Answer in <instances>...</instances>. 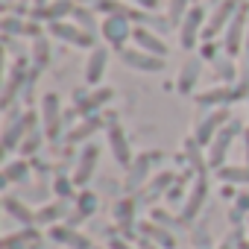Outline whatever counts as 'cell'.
<instances>
[{
  "instance_id": "6da1fadb",
  "label": "cell",
  "mask_w": 249,
  "mask_h": 249,
  "mask_svg": "<svg viewBox=\"0 0 249 249\" xmlns=\"http://www.w3.org/2000/svg\"><path fill=\"white\" fill-rule=\"evenodd\" d=\"M36 111H18V108H9L6 111V123H3V153H12L21 147V141L36 129Z\"/></svg>"
},
{
  "instance_id": "7a4b0ae2",
  "label": "cell",
  "mask_w": 249,
  "mask_h": 249,
  "mask_svg": "<svg viewBox=\"0 0 249 249\" xmlns=\"http://www.w3.org/2000/svg\"><path fill=\"white\" fill-rule=\"evenodd\" d=\"M237 135H243L240 120H229L226 126L217 132V138L211 141V147H208V153H205L208 167H214V170L226 167V156H229V150H231V144H234V138H237Z\"/></svg>"
},
{
  "instance_id": "3957f363",
  "label": "cell",
  "mask_w": 249,
  "mask_h": 249,
  "mask_svg": "<svg viewBox=\"0 0 249 249\" xmlns=\"http://www.w3.org/2000/svg\"><path fill=\"white\" fill-rule=\"evenodd\" d=\"M246 33H249V3H243L240 12L226 27V33H223V53L234 59L240 50H246Z\"/></svg>"
},
{
  "instance_id": "277c9868",
  "label": "cell",
  "mask_w": 249,
  "mask_h": 249,
  "mask_svg": "<svg viewBox=\"0 0 249 249\" xmlns=\"http://www.w3.org/2000/svg\"><path fill=\"white\" fill-rule=\"evenodd\" d=\"M100 33L114 50H123L126 41H132L135 27H132V18H126V15H106L103 24H100Z\"/></svg>"
},
{
  "instance_id": "5b68a950",
  "label": "cell",
  "mask_w": 249,
  "mask_h": 249,
  "mask_svg": "<svg viewBox=\"0 0 249 249\" xmlns=\"http://www.w3.org/2000/svg\"><path fill=\"white\" fill-rule=\"evenodd\" d=\"M231 117H229V108H211V111H205L199 120H196V126H194V138H196V144L199 147H211V141L217 138V132L226 126Z\"/></svg>"
},
{
  "instance_id": "8992f818",
  "label": "cell",
  "mask_w": 249,
  "mask_h": 249,
  "mask_svg": "<svg viewBox=\"0 0 249 249\" xmlns=\"http://www.w3.org/2000/svg\"><path fill=\"white\" fill-rule=\"evenodd\" d=\"M246 3V0H220V3L214 6V12L208 15V24H205V30H202V38H214V36H220V33H226V27L231 24V18L240 12V6Z\"/></svg>"
},
{
  "instance_id": "52a82bcc",
  "label": "cell",
  "mask_w": 249,
  "mask_h": 249,
  "mask_svg": "<svg viewBox=\"0 0 249 249\" xmlns=\"http://www.w3.org/2000/svg\"><path fill=\"white\" fill-rule=\"evenodd\" d=\"M205 24H208L205 6H199V3L191 6L188 15H185V21L179 24V44H182L185 50H194L196 41H199V36H202V30H205Z\"/></svg>"
},
{
  "instance_id": "ba28073f",
  "label": "cell",
  "mask_w": 249,
  "mask_h": 249,
  "mask_svg": "<svg viewBox=\"0 0 249 249\" xmlns=\"http://www.w3.org/2000/svg\"><path fill=\"white\" fill-rule=\"evenodd\" d=\"M106 138H108V150H111V159L120 164V167H129L135 159H132V147H129V138H126V132H123V126L114 120V117H108L106 120Z\"/></svg>"
},
{
  "instance_id": "9c48e42d",
  "label": "cell",
  "mask_w": 249,
  "mask_h": 249,
  "mask_svg": "<svg viewBox=\"0 0 249 249\" xmlns=\"http://www.w3.org/2000/svg\"><path fill=\"white\" fill-rule=\"evenodd\" d=\"M62 126H65L62 123V100L56 91H50L41 97V129H44L47 141H56L62 135Z\"/></svg>"
},
{
  "instance_id": "30bf717a",
  "label": "cell",
  "mask_w": 249,
  "mask_h": 249,
  "mask_svg": "<svg viewBox=\"0 0 249 249\" xmlns=\"http://www.w3.org/2000/svg\"><path fill=\"white\" fill-rule=\"evenodd\" d=\"M117 56H120V62L126 68L141 71V73H161L164 71V59L153 56V53H147L141 47H123V50H117Z\"/></svg>"
},
{
  "instance_id": "8fae6325",
  "label": "cell",
  "mask_w": 249,
  "mask_h": 249,
  "mask_svg": "<svg viewBox=\"0 0 249 249\" xmlns=\"http://www.w3.org/2000/svg\"><path fill=\"white\" fill-rule=\"evenodd\" d=\"M111 100H114V88H108V85H97L91 91H79L76 94V114H82V117L100 114Z\"/></svg>"
},
{
  "instance_id": "7c38bea8",
  "label": "cell",
  "mask_w": 249,
  "mask_h": 249,
  "mask_svg": "<svg viewBox=\"0 0 249 249\" xmlns=\"http://www.w3.org/2000/svg\"><path fill=\"white\" fill-rule=\"evenodd\" d=\"M205 199H208V176H205V173H199V176L194 179V185H191V191H188L185 202H182L179 220H182V223L196 220V217H199V211H202V205H205Z\"/></svg>"
},
{
  "instance_id": "4fadbf2b",
  "label": "cell",
  "mask_w": 249,
  "mask_h": 249,
  "mask_svg": "<svg viewBox=\"0 0 249 249\" xmlns=\"http://www.w3.org/2000/svg\"><path fill=\"white\" fill-rule=\"evenodd\" d=\"M50 36L65 41V44H73V47H85V50H94V36L85 33L76 21H56L50 24Z\"/></svg>"
},
{
  "instance_id": "5bb4252c",
  "label": "cell",
  "mask_w": 249,
  "mask_h": 249,
  "mask_svg": "<svg viewBox=\"0 0 249 249\" xmlns=\"http://www.w3.org/2000/svg\"><path fill=\"white\" fill-rule=\"evenodd\" d=\"M159 159H161V153H144V156H138L126 167V191H141L150 182V170H153V164Z\"/></svg>"
},
{
  "instance_id": "9a60e30c",
  "label": "cell",
  "mask_w": 249,
  "mask_h": 249,
  "mask_svg": "<svg viewBox=\"0 0 249 249\" xmlns=\"http://www.w3.org/2000/svg\"><path fill=\"white\" fill-rule=\"evenodd\" d=\"M50 240H56V243H62V246H68V249H94L91 237L82 234L79 229H73L71 223H56V226H50Z\"/></svg>"
},
{
  "instance_id": "2e32d148",
  "label": "cell",
  "mask_w": 249,
  "mask_h": 249,
  "mask_svg": "<svg viewBox=\"0 0 249 249\" xmlns=\"http://www.w3.org/2000/svg\"><path fill=\"white\" fill-rule=\"evenodd\" d=\"M97 161H100V147H97V144H85V147H82V153H79L76 170H73V182H76L79 188H85V185L94 179Z\"/></svg>"
},
{
  "instance_id": "e0dca14e",
  "label": "cell",
  "mask_w": 249,
  "mask_h": 249,
  "mask_svg": "<svg viewBox=\"0 0 249 249\" xmlns=\"http://www.w3.org/2000/svg\"><path fill=\"white\" fill-rule=\"evenodd\" d=\"M111 217H114V223H117V229L123 234H132V229L138 226V202L132 196L117 199L114 208H111Z\"/></svg>"
},
{
  "instance_id": "ac0fdd59",
  "label": "cell",
  "mask_w": 249,
  "mask_h": 249,
  "mask_svg": "<svg viewBox=\"0 0 249 249\" xmlns=\"http://www.w3.org/2000/svg\"><path fill=\"white\" fill-rule=\"evenodd\" d=\"M199 76H202V59H196V56L185 59V65L179 68V76H176V91H179L182 97L194 94V88H196Z\"/></svg>"
},
{
  "instance_id": "d6986e66",
  "label": "cell",
  "mask_w": 249,
  "mask_h": 249,
  "mask_svg": "<svg viewBox=\"0 0 249 249\" xmlns=\"http://www.w3.org/2000/svg\"><path fill=\"white\" fill-rule=\"evenodd\" d=\"M106 68H108V50L106 47H94L85 59V82L91 88H97L106 76Z\"/></svg>"
},
{
  "instance_id": "ffe728a7",
  "label": "cell",
  "mask_w": 249,
  "mask_h": 249,
  "mask_svg": "<svg viewBox=\"0 0 249 249\" xmlns=\"http://www.w3.org/2000/svg\"><path fill=\"white\" fill-rule=\"evenodd\" d=\"M132 41L141 47V50H147V53H153V56H161V59H167V41L156 33V30H150V27H135V36H132Z\"/></svg>"
},
{
  "instance_id": "44dd1931",
  "label": "cell",
  "mask_w": 249,
  "mask_h": 249,
  "mask_svg": "<svg viewBox=\"0 0 249 249\" xmlns=\"http://www.w3.org/2000/svg\"><path fill=\"white\" fill-rule=\"evenodd\" d=\"M97 205H100L97 194H94V191H88V188H82V191L73 196V217H68V223H71V226H76V223H82V220L94 217V214H97Z\"/></svg>"
},
{
  "instance_id": "7402d4cb",
  "label": "cell",
  "mask_w": 249,
  "mask_h": 249,
  "mask_svg": "<svg viewBox=\"0 0 249 249\" xmlns=\"http://www.w3.org/2000/svg\"><path fill=\"white\" fill-rule=\"evenodd\" d=\"M138 231H141V237L159 243L161 249H176V234H173L167 226L156 223V220H144V223H138Z\"/></svg>"
},
{
  "instance_id": "603a6c76",
  "label": "cell",
  "mask_w": 249,
  "mask_h": 249,
  "mask_svg": "<svg viewBox=\"0 0 249 249\" xmlns=\"http://www.w3.org/2000/svg\"><path fill=\"white\" fill-rule=\"evenodd\" d=\"M73 12H76V3H73V0H53V3L36 9V18H38V21H47V24H56V21L73 18Z\"/></svg>"
},
{
  "instance_id": "cb8c5ba5",
  "label": "cell",
  "mask_w": 249,
  "mask_h": 249,
  "mask_svg": "<svg viewBox=\"0 0 249 249\" xmlns=\"http://www.w3.org/2000/svg\"><path fill=\"white\" fill-rule=\"evenodd\" d=\"M103 123H106V120H103L100 114H91V117H85L82 123H76V126L68 132V141H71V144H85L88 138H94V135L103 129Z\"/></svg>"
},
{
  "instance_id": "d4e9b609",
  "label": "cell",
  "mask_w": 249,
  "mask_h": 249,
  "mask_svg": "<svg viewBox=\"0 0 249 249\" xmlns=\"http://www.w3.org/2000/svg\"><path fill=\"white\" fill-rule=\"evenodd\" d=\"M3 208H6V214L15 217L21 226H36V211H33L24 199H18V196H3Z\"/></svg>"
},
{
  "instance_id": "484cf974",
  "label": "cell",
  "mask_w": 249,
  "mask_h": 249,
  "mask_svg": "<svg viewBox=\"0 0 249 249\" xmlns=\"http://www.w3.org/2000/svg\"><path fill=\"white\" fill-rule=\"evenodd\" d=\"M27 82H30V76H24V71H12V73L6 76V85H3V108H6V111L12 108L18 91H24Z\"/></svg>"
},
{
  "instance_id": "4316f807",
  "label": "cell",
  "mask_w": 249,
  "mask_h": 249,
  "mask_svg": "<svg viewBox=\"0 0 249 249\" xmlns=\"http://www.w3.org/2000/svg\"><path fill=\"white\" fill-rule=\"evenodd\" d=\"M27 179H30V161L27 159L6 161V167H3V185H24Z\"/></svg>"
},
{
  "instance_id": "83f0119b",
  "label": "cell",
  "mask_w": 249,
  "mask_h": 249,
  "mask_svg": "<svg viewBox=\"0 0 249 249\" xmlns=\"http://www.w3.org/2000/svg\"><path fill=\"white\" fill-rule=\"evenodd\" d=\"M65 214H68V205H65L62 199H59V202H50V205H41V208L36 211V226H44V223H47V226H56Z\"/></svg>"
},
{
  "instance_id": "f1b7e54d",
  "label": "cell",
  "mask_w": 249,
  "mask_h": 249,
  "mask_svg": "<svg viewBox=\"0 0 249 249\" xmlns=\"http://www.w3.org/2000/svg\"><path fill=\"white\" fill-rule=\"evenodd\" d=\"M36 240H38V229H36V226H24L21 231H15V234H6V237H3V249H15V246L36 243Z\"/></svg>"
},
{
  "instance_id": "f546056e",
  "label": "cell",
  "mask_w": 249,
  "mask_h": 249,
  "mask_svg": "<svg viewBox=\"0 0 249 249\" xmlns=\"http://www.w3.org/2000/svg\"><path fill=\"white\" fill-rule=\"evenodd\" d=\"M217 176H220L226 185H249V164H240V167H220Z\"/></svg>"
},
{
  "instance_id": "4dcf8cb0",
  "label": "cell",
  "mask_w": 249,
  "mask_h": 249,
  "mask_svg": "<svg viewBox=\"0 0 249 249\" xmlns=\"http://www.w3.org/2000/svg\"><path fill=\"white\" fill-rule=\"evenodd\" d=\"M185 156H188V161H191V167H194L196 173H205L208 159H202V147L196 144V138H188V141H185Z\"/></svg>"
},
{
  "instance_id": "1f68e13d",
  "label": "cell",
  "mask_w": 249,
  "mask_h": 249,
  "mask_svg": "<svg viewBox=\"0 0 249 249\" xmlns=\"http://www.w3.org/2000/svg\"><path fill=\"white\" fill-rule=\"evenodd\" d=\"M50 53H53V47H50L47 36L33 38V59H36V68H47V65H50Z\"/></svg>"
},
{
  "instance_id": "d6a6232c",
  "label": "cell",
  "mask_w": 249,
  "mask_h": 249,
  "mask_svg": "<svg viewBox=\"0 0 249 249\" xmlns=\"http://www.w3.org/2000/svg\"><path fill=\"white\" fill-rule=\"evenodd\" d=\"M214 71H217V79L223 85H231L237 79V68H234V59L226 56V59H214Z\"/></svg>"
},
{
  "instance_id": "836d02e7",
  "label": "cell",
  "mask_w": 249,
  "mask_h": 249,
  "mask_svg": "<svg viewBox=\"0 0 249 249\" xmlns=\"http://www.w3.org/2000/svg\"><path fill=\"white\" fill-rule=\"evenodd\" d=\"M44 138H47V135H44V129H33V132L21 141V147H18V150H21V159L36 156V153L41 150V141H44Z\"/></svg>"
},
{
  "instance_id": "e575fe53",
  "label": "cell",
  "mask_w": 249,
  "mask_h": 249,
  "mask_svg": "<svg viewBox=\"0 0 249 249\" xmlns=\"http://www.w3.org/2000/svg\"><path fill=\"white\" fill-rule=\"evenodd\" d=\"M97 9H88V6H76V12H73V21L85 30V33H97V15H94Z\"/></svg>"
},
{
  "instance_id": "d590c367",
  "label": "cell",
  "mask_w": 249,
  "mask_h": 249,
  "mask_svg": "<svg viewBox=\"0 0 249 249\" xmlns=\"http://www.w3.org/2000/svg\"><path fill=\"white\" fill-rule=\"evenodd\" d=\"M188 0H167V21L173 24V27H179L182 21H185V15H188Z\"/></svg>"
},
{
  "instance_id": "8d00e7d4",
  "label": "cell",
  "mask_w": 249,
  "mask_h": 249,
  "mask_svg": "<svg viewBox=\"0 0 249 249\" xmlns=\"http://www.w3.org/2000/svg\"><path fill=\"white\" fill-rule=\"evenodd\" d=\"M173 179H176L173 173H159V176L150 182V188H147V196H144V199H156L161 191H167V188L173 185Z\"/></svg>"
},
{
  "instance_id": "74e56055",
  "label": "cell",
  "mask_w": 249,
  "mask_h": 249,
  "mask_svg": "<svg viewBox=\"0 0 249 249\" xmlns=\"http://www.w3.org/2000/svg\"><path fill=\"white\" fill-rule=\"evenodd\" d=\"M73 185H76V182H73L71 176H56V179H53V194H56L62 202H68L71 196H76V194H73Z\"/></svg>"
},
{
  "instance_id": "f35d334b",
  "label": "cell",
  "mask_w": 249,
  "mask_h": 249,
  "mask_svg": "<svg viewBox=\"0 0 249 249\" xmlns=\"http://www.w3.org/2000/svg\"><path fill=\"white\" fill-rule=\"evenodd\" d=\"M153 220H156V223H161V226H167L170 231L182 223V220H170V214H167V211H161V208H156V211H153Z\"/></svg>"
},
{
  "instance_id": "ab89813d",
  "label": "cell",
  "mask_w": 249,
  "mask_h": 249,
  "mask_svg": "<svg viewBox=\"0 0 249 249\" xmlns=\"http://www.w3.org/2000/svg\"><path fill=\"white\" fill-rule=\"evenodd\" d=\"M234 211L243 214V217L249 214V194H237V196H234Z\"/></svg>"
},
{
  "instance_id": "60d3db41",
  "label": "cell",
  "mask_w": 249,
  "mask_h": 249,
  "mask_svg": "<svg viewBox=\"0 0 249 249\" xmlns=\"http://www.w3.org/2000/svg\"><path fill=\"white\" fill-rule=\"evenodd\" d=\"M108 249H135V246H129L126 237H111L108 240Z\"/></svg>"
},
{
  "instance_id": "b9f144b4",
  "label": "cell",
  "mask_w": 249,
  "mask_h": 249,
  "mask_svg": "<svg viewBox=\"0 0 249 249\" xmlns=\"http://www.w3.org/2000/svg\"><path fill=\"white\" fill-rule=\"evenodd\" d=\"M202 59H211V62L217 59V47H214V41H205V44H202Z\"/></svg>"
},
{
  "instance_id": "7bdbcfd3",
  "label": "cell",
  "mask_w": 249,
  "mask_h": 249,
  "mask_svg": "<svg viewBox=\"0 0 249 249\" xmlns=\"http://www.w3.org/2000/svg\"><path fill=\"white\" fill-rule=\"evenodd\" d=\"M135 3L144 9V12H156L159 9V3H161V0H135Z\"/></svg>"
},
{
  "instance_id": "ee69618b",
  "label": "cell",
  "mask_w": 249,
  "mask_h": 249,
  "mask_svg": "<svg viewBox=\"0 0 249 249\" xmlns=\"http://www.w3.org/2000/svg\"><path fill=\"white\" fill-rule=\"evenodd\" d=\"M138 249H161V246L153 243V240H147V237H141V240H138Z\"/></svg>"
},
{
  "instance_id": "f6af8a7d",
  "label": "cell",
  "mask_w": 249,
  "mask_h": 249,
  "mask_svg": "<svg viewBox=\"0 0 249 249\" xmlns=\"http://www.w3.org/2000/svg\"><path fill=\"white\" fill-rule=\"evenodd\" d=\"M179 196H182V188H170V191H167V199H170V202H176Z\"/></svg>"
},
{
  "instance_id": "bcb514c9",
  "label": "cell",
  "mask_w": 249,
  "mask_h": 249,
  "mask_svg": "<svg viewBox=\"0 0 249 249\" xmlns=\"http://www.w3.org/2000/svg\"><path fill=\"white\" fill-rule=\"evenodd\" d=\"M243 156H246V164H249V129L243 132Z\"/></svg>"
},
{
  "instance_id": "7dc6e473",
  "label": "cell",
  "mask_w": 249,
  "mask_h": 249,
  "mask_svg": "<svg viewBox=\"0 0 249 249\" xmlns=\"http://www.w3.org/2000/svg\"><path fill=\"white\" fill-rule=\"evenodd\" d=\"M234 249H249V237H240V240H237V246H234Z\"/></svg>"
},
{
  "instance_id": "c3c4849f",
  "label": "cell",
  "mask_w": 249,
  "mask_h": 249,
  "mask_svg": "<svg viewBox=\"0 0 249 249\" xmlns=\"http://www.w3.org/2000/svg\"><path fill=\"white\" fill-rule=\"evenodd\" d=\"M15 249H38V240H36V243H24V246H15Z\"/></svg>"
},
{
  "instance_id": "681fc988",
  "label": "cell",
  "mask_w": 249,
  "mask_h": 249,
  "mask_svg": "<svg viewBox=\"0 0 249 249\" xmlns=\"http://www.w3.org/2000/svg\"><path fill=\"white\" fill-rule=\"evenodd\" d=\"M246 56H249V33H246Z\"/></svg>"
},
{
  "instance_id": "f907efd6",
  "label": "cell",
  "mask_w": 249,
  "mask_h": 249,
  "mask_svg": "<svg viewBox=\"0 0 249 249\" xmlns=\"http://www.w3.org/2000/svg\"><path fill=\"white\" fill-rule=\"evenodd\" d=\"M246 231H249V220H246Z\"/></svg>"
},
{
  "instance_id": "816d5d0a",
  "label": "cell",
  "mask_w": 249,
  "mask_h": 249,
  "mask_svg": "<svg viewBox=\"0 0 249 249\" xmlns=\"http://www.w3.org/2000/svg\"><path fill=\"white\" fill-rule=\"evenodd\" d=\"M94 249H100V246H94Z\"/></svg>"
}]
</instances>
